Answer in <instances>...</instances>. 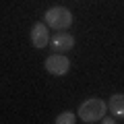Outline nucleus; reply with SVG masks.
I'll return each instance as SVG.
<instances>
[{"instance_id": "3", "label": "nucleus", "mask_w": 124, "mask_h": 124, "mask_svg": "<svg viewBox=\"0 0 124 124\" xmlns=\"http://www.w3.org/2000/svg\"><path fill=\"white\" fill-rule=\"evenodd\" d=\"M46 70L54 77H64L68 70H70V60L62 52H56V54H50L46 58Z\"/></svg>"}, {"instance_id": "8", "label": "nucleus", "mask_w": 124, "mask_h": 124, "mask_svg": "<svg viewBox=\"0 0 124 124\" xmlns=\"http://www.w3.org/2000/svg\"><path fill=\"white\" fill-rule=\"evenodd\" d=\"M99 122H103V124H116V122H118V118H114V116L110 114V116H103Z\"/></svg>"}, {"instance_id": "1", "label": "nucleus", "mask_w": 124, "mask_h": 124, "mask_svg": "<svg viewBox=\"0 0 124 124\" xmlns=\"http://www.w3.org/2000/svg\"><path fill=\"white\" fill-rule=\"evenodd\" d=\"M108 112V103L99 97H89L79 106V120L81 122H99Z\"/></svg>"}, {"instance_id": "4", "label": "nucleus", "mask_w": 124, "mask_h": 124, "mask_svg": "<svg viewBox=\"0 0 124 124\" xmlns=\"http://www.w3.org/2000/svg\"><path fill=\"white\" fill-rule=\"evenodd\" d=\"M50 48L54 52H68V50L75 48V37L68 33V31H56L54 35H50Z\"/></svg>"}, {"instance_id": "6", "label": "nucleus", "mask_w": 124, "mask_h": 124, "mask_svg": "<svg viewBox=\"0 0 124 124\" xmlns=\"http://www.w3.org/2000/svg\"><path fill=\"white\" fill-rule=\"evenodd\" d=\"M108 110L114 118L122 120L124 118V93H114L108 101Z\"/></svg>"}, {"instance_id": "5", "label": "nucleus", "mask_w": 124, "mask_h": 124, "mask_svg": "<svg viewBox=\"0 0 124 124\" xmlns=\"http://www.w3.org/2000/svg\"><path fill=\"white\" fill-rule=\"evenodd\" d=\"M31 44L33 48L41 50L50 44V31H48V25L46 23H35L31 27Z\"/></svg>"}, {"instance_id": "7", "label": "nucleus", "mask_w": 124, "mask_h": 124, "mask_svg": "<svg viewBox=\"0 0 124 124\" xmlns=\"http://www.w3.org/2000/svg\"><path fill=\"white\" fill-rule=\"evenodd\" d=\"M54 122H56V124H75L77 122V114H75V112H62V114L56 116Z\"/></svg>"}, {"instance_id": "2", "label": "nucleus", "mask_w": 124, "mask_h": 124, "mask_svg": "<svg viewBox=\"0 0 124 124\" xmlns=\"http://www.w3.org/2000/svg\"><path fill=\"white\" fill-rule=\"evenodd\" d=\"M44 21L50 29L56 31H66L72 25V13L66 6H50L44 15Z\"/></svg>"}]
</instances>
